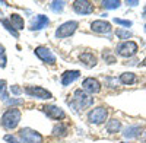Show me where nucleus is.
Returning <instances> with one entry per match:
<instances>
[{
  "label": "nucleus",
  "instance_id": "15",
  "mask_svg": "<svg viewBox=\"0 0 146 143\" xmlns=\"http://www.w3.org/2000/svg\"><path fill=\"white\" fill-rule=\"evenodd\" d=\"M79 60H80V63H82L85 67H88V69L96 66V57H95L92 53H89V51L82 53V54L79 56Z\"/></svg>",
  "mask_w": 146,
  "mask_h": 143
},
{
  "label": "nucleus",
  "instance_id": "17",
  "mask_svg": "<svg viewBox=\"0 0 146 143\" xmlns=\"http://www.w3.org/2000/svg\"><path fill=\"white\" fill-rule=\"evenodd\" d=\"M118 80H120L121 85H133V83L137 82V77H136L135 73H131V72H124V73L120 75Z\"/></svg>",
  "mask_w": 146,
  "mask_h": 143
},
{
  "label": "nucleus",
  "instance_id": "26",
  "mask_svg": "<svg viewBox=\"0 0 146 143\" xmlns=\"http://www.w3.org/2000/svg\"><path fill=\"white\" fill-rule=\"evenodd\" d=\"M0 98L5 101H7V98H9V95L6 92V82L5 80H0Z\"/></svg>",
  "mask_w": 146,
  "mask_h": 143
},
{
  "label": "nucleus",
  "instance_id": "20",
  "mask_svg": "<svg viewBox=\"0 0 146 143\" xmlns=\"http://www.w3.org/2000/svg\"><path fill=\"white\" fill-rule=\"evenodd\" d=\"M67 126L66 124H63V123H58L57 126H54V128H53V134L54 136H58V137H64L66 134H67Z\"/></svg>",
  "mask_w": 146,
  "mask_h": 143
},
{
  "label": "nucleus",
  "instance_id": "23",
  "mask_svg": "<svg viewBox=\"0 0 146 143\" xmlns=\"http://www.w3.org/2000/svg\"><path fill=\"white\" fill-rule=\"evenodd\" d=\"M115 35H117V37H118L120 40H129V38H131V37H133L131 31H129V29H123V28L115 29Z\"/></svg>",
  "mask_w": 146,
  "mask_h": 143
},
{
  "label": "nucleus",
  "instance_id": "25",
  "mask_svg": "<svg viewBox=\"0 0 146 143\" xmlns=\"http://www.w3.org/2000/svg\"><path fill=\"white\" fill-rule=\"evenodd\" d=\"M50 7H51L53 12L58 13V12H62V10H63V7H64V2H51Z\"/></svg>",
  "mask_w": 146,
  "mask_h": 143
},
{
  "label": "nucleus",
  "instance_id": "1",
  "mask_svg": "<svg viewBox=\"0 0 146 143\" xmlns=\"http://www.w3.org/2000/svg\"><path fill=\"white\" fill-rule=\"evenodd\" d=\"M67 104L72 105L75 108V111H79V110H85L88 107H91L94 104V98H91L83 89H76L75 93H73V99L69 101Z\"/></svg>",
  "mask_w": 146,
  "mask_h": 143
},
{
  "label": "nucleus",
  "instance_id": "3",
  "mask_svg": "<svg viewBox=\"0 0 146 143\" xmlns=\"http://www.w3.org/2000/svg\"><path fill=\"white\" fill-rule=\"evenodd\" d=\"M78 26H79V23L76 21H67V22L62 23V25L56 29V37L57 38H67V37L75 34Z\"/></svg>",
  "mask_w": 146,
  "mask_h": 143
},
{
  "label": "nucleus",
  "instance_id": "31",
  "mask_svg": "<svg viewBox=\"0 0 146 143\" xmlns=\"http://www.w3.org/2000/svg\"><path fill=\"white\" fill-rule=\"evenodd\" d=\"M10 92L15 93V95H21V93H22V89H21L18 85H12V86H10Z\"/></svg>",
  "mask_w": 146,
  "mask_h": 143
},
{
  "label": "nucleus",
  "instance_id": "36",
  "mask_svg": "<svg viewBox=\"0 0 146 143\" xmlns=\"http://www.w3.org/2000/svg\"><path fill=\"white\" fill-rule=\"evenodd\" d=\"M121 143H124V142H121Z\"/></svg>",
  "mask_w": 146,
  "mask_h": 143
},
{
  "label": "nucleus",
  "instance_id": "5",
  "mask_svg": "<svg viewBox=\"0 0 146 143\" xmlns=\"http://www.w3.org/2000/svg\"><path fill=\"white\" fill-rule=\"evenodd\" d=\"M18 136H19L23 142H27V143H42V136H41L38 132H35V130L29 128V127L22 128Z\"/></svg>",
  "mask_w": 146,
  "mask_h": 143
},
{
  "label": "nucleus",
  "instance_id": "16",
  "mask_svg": "<svg viewBox=\"0 0 146 143\" xmlns=\"http://www.w3.org/2000/svg\"><path fill=\"white\" fill-rule=\"evenodd\" d=\"M142 126L136 124V126H129L123 130V136L126 139H136V137H140L142 134Z\"/></svg>",
  "mask_w": 146,
  "mask_h": 143
},
{
  "label": "nucleus",
  "instance_id": "34",
  "mask_svg": "<svg viewBox=\"0 0 146 143\" xmlns=\"http://www.w3.org/2000/svg\"><path fill=\"white\" fill-rule=\"evenodd\" d=\"M142 18H143V19H146V7L143 9V13H142Z\"/></svg>",
  "mask_w": 146,
  "mask_h": 143
},
{
  "label": "nucleus",
  "instance_id": "14",
  "mask_svg": "<svg viewBox=\"0 0 146 143\" xmlns=\"http://www.w3.org/2000/svg\"><path fill=\"white\" fill-rule=\"evenodd\" d=\"M80 76V72L79 70H67L62 75V85L63 86H69L70 83H73L78 77Z\"/></svg>",
  "mask_w": 146,
  "mask_h": 143
},
{
  "label": "nucleus",
  "instance_id": "13",
  "mask_svg": "<svg viewBox=\"0 0 146 143\" xmlns=\"http://www.w3.org/2000/svg\"><path fill=\"white\" fill-rule=\"evenodd\" d=\"M48 23H50V21H48L47 16H44V15H36V16L31 21V29H32V31H40V29L45 28Z\"/></svg>",
  "mask_w": 146,
  "mask_h": 143
},
{
  "label": "nucleus",
  "instance_id": "28",
  "mask_svg": "<svg viewBox=\"0 0 146 143\" xmlns=\"http://www.w3.org/2000/svg\"><path fill=\"white\" fill-rule=\"evenodd\" d=\"M114 23H117V25H121V26H126V28H130L133 25L131 21H127V19H120V18H114L113 19Z\"/></svg>",
  "mask_w": 146,
  "mask_h": 143
},
{
  "label": "nucleus",
  "instance_id": "19",
  "mask_svg": "<svg viewBox=\"0 0 146 143\" xmlns=\"http://www.w3.org/2000/svg\"><path fill=\"white\" fill-rule=\"evenodd\" d=\"M9 21H10V23H12V26H13L16 31H21V29H23V19H22V16H19L18 13H12L10 15V18H9Z\"/></svg>",
  "mask_w": 146,
  "mask_h": 143
},
{
  "label": "nucleus",
  "instance_id": "27",
  "mask_svg": "<svg viewBox=\"0 0 146 143\" xmlns=\"http://www.w3.org/2000/svg\"><path fill=\"white\" fill-rule=\"evenodd\" d=\"M5 140L9 142V143H27V142H23L19 136H13V134H6Z\"/></svg>",
  "mask_w": 146,
  "mask_h": 143
},
{
  "label": "nucleus",
  "instance_id": "21",
  "mask_svg": "<svg viewBox=\"0 0 146 143\" xmlns=\"http://www.w3.org/2000/svg\"><path fill=\"white\" fill-rule=\"evenodd\" d=\"M120 5H121L120 0H104V2H102V6H104V9H107V10L118 9Z\"/></svg>",
  "mask_w": 146,
  "mask_h": 143
},
{
  "label": "nucleus",
  "instance_id": "11",
  "mask_svg": "<svg viewBox=\"0 0 146 143\" xmlns=\"http://www.w3.org/2000/svg\"><path fill=\"white\" fill-rule=\"evenodd\" d=\"M82 88L85 92H89V93H98L101 91V83L94 79V77H86L82 82Z\"/></svg>",
  "mask_w": 146,
  "mask_h": 143
},
{
  "label": "nucleus",
  "instance_id": "18",
  "mask_svg": "<svg viewBox=\"0 0 146 143\" xmlns=\"http://www.w3.org/2000/svg\"><path fill=\"white\" fill-rule=\"evenodd\" d=\"M105 128H107V132H108L110 134L118 133L120 130H121V121H120V120H117V118H113V120H110V121L107 123Z\"/></svg>",
  "mask_w": 146,
  "mask_h": 143
},
{
  "label": "nucleus",
  "instance_id": "2",
  "mask_svg": "<svg viewBox=\"0 0 146 143\" xmlns=\"http://www.w3.org/2000/svg\"><path fill=\"white\" fill-rule=\"evenodd\" d=\"M21 117H22V114H21V111H19L18 108H10V110H7V111L2 115V120H0V123H2L3 128H6V130H13V128L18 127V124H19V121H21Z\"/></svg>",
  "mask_w": 146,
  "mask_h": 143
},
{
  "label": "nucleus",
  "instance_id": "6",
  "mask_svg": "<svg viewBox=\"0 0 146 143\" xmlns=\"http://www.w3.org/2000/svg\"><path fill=\"white\" fill-rule=\"evenodd\" d=\"M108 117V111L104 108V107H98V108H94L89 111L88 114V120L92 124H102Z\"/></svg>",
  "mask_w": 146,
  "mask_h": 143
},
{
  "label": "nucleus",
  "instance_id": "24",
  "mask_svg": "<svg viewBox=\"0 0 146 143\" xmlns=\"http://www.w3.org/2000/svg\"><path fill=\"white\" fill-rule=\"evenodd\" d=\"M7 63V57H6V51H5V47L0 45V67H6Z\"/></svg>",
  "mask_w": 146,
  "mask_h": 143
},
{
  "label": "nucleus",
  "instance_id": "10",
  "mask_svg": "<svg viewBox=\"0 0 146 143\" xmlns=\"http://www.w3.org/2000/svg\"><path fill=\"white\" fill-rule=\"evenodd\" d=\"M42 110H44V114L48 118H51V120H63L66 117L64 111L60 107H56V105H45Z\"/></svg>",
  "mask_w": 146,
  "mask_h": 143
},
{
  "label": "nucleus",
  "instance_id": "35",
  "mask_svg": "<svg viewBox=\"0 0 146 143\" xmlns=\"http://www.w3.org/2000/svg\"><path fill=\"white\" fill-rule=\"evenodd\" d=\"M145 31H146V25H145Z\"/></svg>",
  "mask_w": 146,
  "mask_h": 143
},
{
  "label": "nucleus",
  "instance_id": "4",
  "mask_svg": "<svg viewBox=\"0 0 146 143\" xmlns=\"http://www.w3.org/2000/svg\"><path fill=\"white\" fill-rule=\"evenodd\" d=\"M117 54L121 56V57H133V56H136L137 51H139V47L135 41H124V42H121L118 47H117Z\"/></svg>",
  "mask_w": 146,
  "mask_h": 143
},
{
  "label": "nucleus",
  "instance_id": "22",
  "mask_svg": "<svg viewBox=\"0 0 146 143\" xmlns=\"http://www.w3.org/2000/svg\"><path fill=\"white\" fill-rule=\"evenodd\" d=\"M0 22H2V25L6 28V31H7V32H10L15 38H18V37H19V32H18L13 26H12V23H10V21H9V19H2Z\"/></svg>",
  "mask_w": 146,
  "mask_h": 143
},
{
  "label": "nucleus",
  "instance_id": "29",
  "mask_svg": "<svg viewBox=\"0 0 146 143\" xmlns=\"http://www.w3.org/2000/svg\"><path fill=\"white\" fill-rule=\"evenodd\" d=\"M102 57H104V60H105V63H108V64H113V63H115V57L110 53V51H104L102 53Z\"/></svg>",
  "mask_w": 146,
  "mask_h": 143
},
{
  "label": "nucleus",
  "instance_id": "9",
  "mask_svg": "<svg viewBox=\"0 0 146 143\" xmlns=\"http://www.w3.org/2000/svg\"><path fill=\"white\" fill-rule=\"evenodd\" d=\"M73 10L78 15H89L94 12V5L91 2H86V0H76L73 3Z\"/></svg>",
  "mask_w": 146,
  "mask_h": 143
},
{
  "label": "nucleus",
  "instance_id": "12",
  "mask_svg": "<svg viewBox=\"0 0 146 143\" xmlns=\"http://www.w3.org/2000/svg\"><path fill=\"white\" fill-rule=\"evenodd\" d=\"M91 29L98 34H110L111 32V23L107 21H102V19H98L91 23Z\"/></svg>",
  "mask_w": 146,
  "mask_h": 143
},
{
  "label": "nucleus",
  "instance_id": "32",
  "mask_svg": "<svg viewBox=\"0 0 146 143\" xmlns=\"http://www.w3.org/2000/svg\"><path fill=\"white\" fill-rule=\"evenodd\" d=\"M6 104L7 105H19V104H22V99H7Z\"/></svg>",
  "mask_w": 146,
  "mask_h": 143
},
{
  "label": "nucleus",
  "instance_id": "8",
  "mask_svg": "<svg viewBox=\"0 0 146 143\" xmlns=\"http://www.w3.org/2000/svg\"><path fill=\"white\" fill-rule=\"evenodd\" d=\"M35 54L40 60H42L47 64H54L56 63V56L53 54V51L50 48H47V47H36Z\"/></svg>",
  "mask_w": 146,
  "mask_h": 143
},
{
  "label": "nucleus",
  "instance_id": "7",
  "mask_svg": "<svg viewBox=\"0 0 146 143\" xmlns=\"http://www.w3.org/2000/svg\"><path fill=\"white\" fill-rule=\"evenodd\" d=\"M25 93L29 95V97H32V98H38V99H50V98H53L51 92H48L47 89H44L41 86H27Z\"/></svg>",
  "mask_w": 146,
  "mask_h": 143
},
{
  "label": "nucleus",
  "instance_id": "30",
  "mask_svg": "<svg viewBox=\"0 0 146 143\" xmlns=\"http://www.w3.org/2000/svg\"><path fill=\"white\" fill-rule=\"evenodd\" d=\"M120 80H117L115 77H105V85H108L110 88H117Z\"/></svg>",
  "mask_w": 146,
  "mask_h": 143
},
{
  "label": "nucleus",
  "instance_id": "33",
  "mask_svg": "<svg viewBox=\"0 0 146 143\" xmlns=\"http://www.w3.org/2000/svg\"><path fill=\"white\" fill-rule=\"evenodd\" d=\"M126 5H127V6H131V7H135V6H137V5H140V3L137 2V0H127Z\"/></svg>",
  "mask_w": 146,
  "mask_h": 143
}]
</instances>
